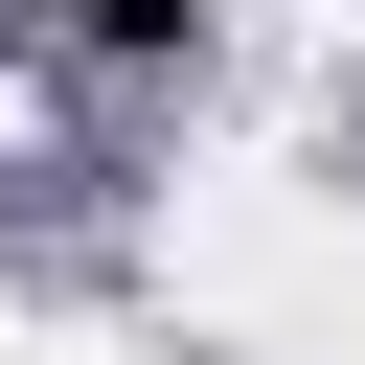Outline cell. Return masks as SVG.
Segmentation results:
<instances>
[{"label": "cell", "mask_w": 365, "mask_h": 365, "mask_svg": "<svg viewBox=\"0 0 365 365\" xmlns=\"http://www.w3.org/2000/svg\"><path fill=\"white\" fill-rule=\"evenodd\" d=\"M91 46H114V68H160V46H205V0H91Z\"/></svg>", "instance_id": "obj_1"}]
</instances>
